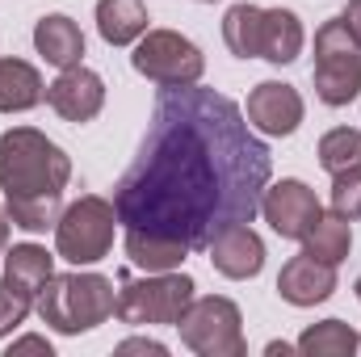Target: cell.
<instances>
[{"label":"cell","mask_w":361,"mask_h":357,"mask_svg":"<svg viewBox=\"0 0 361 357\" xmlns=\"http://www.w3.org/2000/svg\"><path fill=\"white\" fill-rule=\"evenodd\" d=\"M118 353H152V357H164L169 349H164L160 341H143V337H139V341H122V345H118Z\"/></svg>","instance_id":"83f0119b"},{"label":"cell","mask_w":361,"mask_h":357,"mask_svg":"<svg viewBox=\"0 0 361 357\" xmlns=\"http://www.w3.org/2000/svg\"><path fill=\"white\" fill-rule=\"evenodd\" d=\"M34 47H38V55L51 63V68H76L80 63V55H85V34H80V25L68 17V13H51V17H42L38 25H34Z\"/></svg>","instance_id":"5bb4252c"},{"label":"cell","mask_w":361,"mask_h":357,"mask_svg":"<svg viewBox=\"0 0 361 357\" xmlns=\"http://www.w3.org/2000/svg\"><path fill=\"white\" fill-rule=\"evenodd\" d=\"M202 4H210V0H202Z\"/></svg>","instance_id":"d6a6232c"},{"label":"cell","mask_w":361,"mask_h":357,"mask_svg":"<svg viewBox=\"0 0 361 357\" xmlns=\"http://www.w3.org/2000/svg\"><path fill=\"white\" fill-rule=\"evenodd\" d=\"M240 324L244 320H240V307L231 298H219V294L197 298L193 294V303L177 320V332L197 357H244L248 341H244Z\"/></svg>","instance_id":"52a82bcc"},{"label":"cell","mask_w":361,"mask_h":357,"mask_svg":"<svg viewBox=\"0 0 361 357\" xmlns=\"http://www.w3.org/2000/svg\"><path fill=\"white\" fill-rule=\"evenodd\" d=\"M269 177V147L231 97L197 85L160 89L139 156L114 185V210L126 227L206 248L223 227L257 219Z\"/></svg>","instance_id":"6da1fadb"},{"label":"cell","mask_w":361,"mask_h":357,"mask_svg":"<svg viewBox=\"0 0 361 357\" xmlns=\"http://www.w3.org/2000/svg\"><path fill=\"white\" fill-rule=\"evenodd\" d=\"M332 210L345 219H361V164L332 177Z\"/></svg>","instance_id":"484cf974"},{"label":"cell","mask_w":361,"mask_h":357,"mask_svg":"<svg viewBox=\"0 0 361 357\" xmlns=\"http://www.w3.org/2000/svg\"><path fill=\"white\" fill-rule=\"evenodd\" d=\"M353 290H357V298H361V277H357V286H353Z\"/></svg>","instance_id":"1f68e13d"},{"label":"cell","mask_w":361,"mask_h":357,"mask_svg":"<svg viewBox=\"0 0 361 357\" xmlns=\"http://www.w3.org/2000/svg\"><path fill=\"white\" fill-rule=\"evenodd\" d=\"M341 21L349 25V34H353V42L361 47V0H349V4H345V13H341Z\"/></svg>","instance_id":"f1b7e54d"},{"label":"cell","mask_w":361,"mask_h":357,"mask_svg":"<svg viewBox=\"0 0 361 357\" xmlns=\"http://www.w3.org/2000/svg\"><path fill=\"white\" fill-rule=\"evenodd\" d=\"M206 253H210V265L219 269L223 277H231V282H248V277H257L265 269V244H261V236L248 223L223 227L206 244Z\"/></svg>","instance_id":"7c38bea8"},{"label":"cell","mask_w":361,"mask_h":357,"mask_svg":"<svg viewBox=\"0 0 361 357\" xmlns=\"http://www.w3.org/2000/svg\"><path fill=\"white\" fill-rule=\"evenodd\" d=\"M114 307H118L114 282L101 273H51L34 303L42 324H51L63 337L92 332L97 324H105L114 315Z\"/></svg>","instance_id":"7a4b0ae2"},{"label":"cell","mask_w":361,"mask_h":357,"mask_svg":"<svg viewBox=\"0 0 361 357\" xmlns=\"http://www.w3.org/2000/svg\"><path fill=\"white\" fill-rule=\"evenodd\" d=\"M97 34L109 47H130L147 34L143 0H97Z\"/></svg>","instance_id":"2e32d148"},{"label":"cell","mask_w":361,"mask_h":357,"mask_svg":"<svg viewBox=\"0 0 361 357\" xmlns=\"http://www.w3.org/2000/svg\"><path fill=\"white\" fill-rule=\"evenodd\" d=\"M261 214L281 240H302L315 227V219L324 214V206H319L315 189H307L302 181L290 177V181H277V185H265Z\"/></svg>","instance_id":"9c48e42d"},{"label":"cell","mask_w":361,"mask_h":357,"mask_svg":"<svg viewBox=\"0 0 361 357\" xmlns=\"http://www.w3.org/2000/svg\"><path fill=\"white\" fill-rule=\"evenodd\" d=\"M17 353H47L51 357V345H47V337H21V341H13V349H8V357Z\"/></svg>","instance_id":"4316f807"},{"label":"cell","mask_w":361,"mask_h":357,"mask_svg":"<svg viewBox=\"0 0 361 357\" xmlns=\"http://www.w3.org/2000/svg\"><path fill=\"white\" fill-rule=\"evenodd\" d=\"M47 105L63 118V122H89L101 114L105 105V85L101 76L89 72V68H63L51 85H47Z\"/></svg>","instance_id":"8fae6325"},{"label":"cell","mask_w":361,"mask_h":357,"mask_svg":"<svg viewBox=\"0 0 361 357\" xmlns=\"http://www.w3.org/2000/svg\"><path fill=\"white\" fill-rule=\"evenodd\" d=\"M4 273L25 282L30 290H42L47 277L55 273V257L38 244H13V253H4Z\"/></svg>","instance_id":"603a6c76"},{"label":"cell","mask_w":361,"mask_h":357,"mask_svg":"<svg viewBox=\"0 0 361 357\" xmlns=\"http://www.w3.org/2000/svg\"><path fill=\"white\" fill-rule=\"evenodd\" d=\"M4 248H8V214L0 210V257H4Z\"/></svg>","instance_id":"4dcf8cb0"},{"label":"cell","mask_w":361,"mask_h":357,"mask_svg":"<svg viewBox=\"0 0 361 357\" xmlns=\"http://www.w3.org/2000/svg\"><path fill=\"white\" fill-rule=\"evenodd\" d=\"M261 21H265L261 4H231L227 17H223L227 51L240 55V59H261Z\"/></svg>","instance_id":"44dd1931"},{"label":"cell","mask_w":361,"mask_h":357,"mask_svg":"<svg viewBox=\"0 0 361 357\" xmlns=\"http://www.w3.org/2000/svg\"><path fill=\"white\" fill-rule=\"evenodd\" d=\"M248 126L269 139H286L302 126V97L286 80H261L248 92Z\"/></svg>","instance_id":"30bf717a"},{"label":"cell","mask_w":361,"mask_h":357,"mask_svg":"<svg viewBox=\"0 0 361 357\" xmlns=\"http://www.w3.org/2000/svg\"><path fill=\"white\" fill-rule=\"evenodd\" d=\"M349 248H353V227L336 210L332 214H319L315 227L302 236V253L315 257V261H324V265H341L349 257Z\"/></svg>","instance_id":"d6986e66"},{"label":"cell","mask_w":361,"mask_h":357,"mask_svg":"<svg viewBox=\"0 0 361 357\" xmlns=\"http://www.w3.org/2000/svg\"><path fill=\"white\" fill-rule=\"evenodd\" d=\"M72 160L34 126H13L0 135V189L8 193H63Z\"/></svg>","instance_id":"3957f363"},{"label":"cell","mask_w":361,"mask_h":357,"mask_svg":"<svg viewBox=\"0 0 361 357\" xmlns=\"http://www.w3.org/2000/svg\"><path fill=\"white\" fill-rule=\"evenodd\" d=\"M4 214L21 231H47L63 214V193H8L4 198Z\"/></svg>","instance_id":"ffe728a7"},{"label":"cell","mask_w":361,"mask_h":357,"mask_svg":"<svg viewBox=\"0 0 361 357\" xmlns=\"http://www.w3.org/2000/svg\"><path fill=\"white\" fill-rule=\"evenodd\" d=\"M302 55V21L290 8H265L261 21V59L269 63H294Z\"/></svg>","instance_id":"ac0fdd59"},{"label":"cell","mask_w":361,"mask_h":357,"mask_svg":"<svg viewBox=\"0 0 361 357\" xmlns=\"http://www.w3.org/2000/svg\"><path fill=\"white\" fill-rule=\"evenodd\" d=\"M122 290H118V307L114 315L130 328H143V324H169L177 328V320L185 315V307L193 303V277L189 273H147V277H130V273H118Z\"/></svg>","instance_id":"277c9868"},{"label":"cell","mask_w":361,"mask_h":357,"mask_svg":"<svg viewBox=\"0 0 361 357\" xmlns=\"http://www.w3.org/2000/svg\"><path fill=\"white\" fill-rule=\"evenodd\" d=\"M130 63H135L139 76H147V80L160 85V89L197 85L202 72H206L202 51H197L185 34H177V30H147V34L135 42Z\"/></svg>","instance_id":"ba28073f"},{"label":"cell","mask_w":361,"mask_h":357,"mask_svg":"<svg viewBox=\"0 0 361 357\" xmlns=\"http://www.w3.org/2000/svg\"><path fill=\"white\" fill-rule=\"evenodd\" d=\"M126 261L147 273H169V269H180V261L193 253L189 244H180L173 236H156V231H143V227H126Z\"/></svg>","instance_id":"9a60e30c"},{"label":"cell","mask_w":361,"mask_h":357,"mask_svg":"<svg viewBox=\"0 0 361 357\" xmlns=\"http://www.w3.org/2000/svg\"><path fill=\"white\" fill-rule=\"evenodd\" d=\"M311 80H315V97L332 109L349 105L361 97V47L353 42L349 25L336 17V21H324L315 30V68H311Z\"/></svg>","instance_id":"5b68a950"},{"label":"cell","mask_w":361,"mask_h":357,"mask_svg":"<svg viewBox=\"0 0 361 357\" xmlns=\"http://www.w3.org/2000/svg\"><path fill=\"white\" fill-rule=\"evenodd\" d=\"M265 353H269V357H286V353H294V345H286V341H273V345H265Z\"/></svg>","instance_id":"f546056e"},{"label":"cell","mask_w":361,"mask_h":357,"mask_svg":"<svg viewBox=\"0 0 361 357\" xmlns=\"http://www.w3.org/2000/svg\"><path fill=\"white\" fill-rule=\"evenodd\" d=\"M336 290V265H324L307 253L290 257L281 273H277V294L290 303V307H315V303H328Z\"/></svg>","instance_id":"4fadbf2b"},{"label":"cell","mask_w":361,"mask_h":357,"mask_svg":"<svg viewBox=\"0 0 361 357\" xmlns=\"http://www.w3.org/2000/svg\"><path fill=\"white\" fill-rule=\"evenodd\" d=\"M34 303H38V290H30L25 282H17V277H0V341L17 328V324H25V315L34 311Z\"/></svg>","instance_id":"d4e9b609"},{"label":"cell","mask_w":361,"mask_h":357,"mask_svg":"<svg viewBox=\"0 0 361 357\" xmlns=\"http://www.w3.org/2000/svg\"><path fill=\"white\" fill-rule=\"evenodd\" d=\"M114 227H118L114 202H105L97 193H85L80 202H72L59 214V223H55V253L68 265H97L114 248Z\"/></svg>","instance_id":"8992f818"},{"label":"cell","mask_w":361,"mask_h":357,"mask_svg":"<svg viewBox=\"0 0 361 357\" xmlns=\"http://www.w3.org/2000/svg\"><path fill=\"white\" fill-rule=\"evenodd\" d=\"M361 164V131L353 126H336V131H328L324 139H319V169L324 173H345V169H353Z\"/></svg>","instance_id":"cb8c5ba5"},{"label":"cell","mask_w":361,"mask_h":357,"mask_svg":"<svg viewBox=\"0 0 361 357\" xmlns=\"http://www.w3.org/2000/svg\"><path fill=\"white\" fill-rule=\"evenodd\" d=\"M42 97H47V89H42V76L34 63L13 59V55L0 59V114H25Z\"/></svg>","instance_id":"e0dca14e"},{"label":"cell","mask_w":361,"mask_h":357,"mask_svg":"<svg viewBox=\"0 0 361 357\" xmlns=\"http://www.w3.org/2000/svg\"><path fill=\"white\" fill-rule=\"evenodd\" d=\"M357 332L345 324V320H324V324H311L302 337H298V353L302 357H349L357 353Z\"/></svg>","instance_id":"7402d4cb"}]
</instances>
